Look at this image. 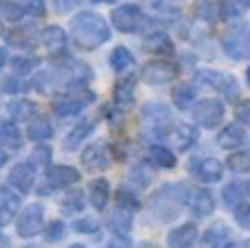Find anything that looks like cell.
Returning a JSON list of instances; mask_svg holds the SVG:
<instances>
[{
  "instance_id": "277c9868",
  "label": "cell",
  "mask_w": 250,
  "mask_h": 248,
  "mask_svg": "<svg viewBox=\"0 0 250 248\" xmlns=\"http://www.w3.org/2000/svg\"><path fill=\"white\" fill-rule=\"evenodd\" d=\"M42 222H44V207L40 205V202H35V205L26 207L24 211L20 213V218H18V235L20 237H33L40 233V228H42Z\"/></svg>"
},
{
  "instance_id": "ffe728a7",
  "label": "cell",
  "mask_w": 250,
  "mask_h": 248,
  "mask_svg": "<svg viewBox=\"0 0 250 248\" xmlns=\"http://www.w3.org/2000/svg\"><path fill=\"white\" fill-rule=\"evenodd\" d=\"M42 42H44V46H46L48 51L60 53L62 48L66 46L68 38H66L64 29H60V26H48V29H44V33H42Z\"/></svg>"
},
{
  "instance_id": "4dcf8cb0",
  "label": "cell",
  "mask_w": 250,
  "mask_h": 248,
  "mask_svg": "<svg viewBox=\"0 0 250 248\" xmlns=\"http://www.w3.org/2000/svg\"><path fill=\"white\" fill-rule=\"evenodd\" d=\"M229 167L235 174H250V152H237L229 158Z\"/></svg>"
},
{
  "instance_id": "7dc6e473",
  "label": "cell",
  "mask_w": 250,
  "mask_h": 248,
  "mask_svg": "<svg viewBox=\"0 0 250 248\" xmlns=\"http://www.w3.org/2000/svg\"><path fill=\"white\" fill-rule=\"evenodd\" d=\"M246 82H248V86H250V66H248V70H246Z\"/></svg>"
},
{
  "instance_id": "cb8c5ba5",
  "label": "cell",
  "mask_w": 250,
  "mask_h": 248,
  "mask_svg": "<svg viewBox=\"0 0 250 248\" xmlns=\"http://www.w3.org/2000/svg\"><path fill=\"white\" fill-rule=\"evenodd\" d=\"M0 143H4L7 147H22V134L13 123H0Z\"/></svg>"
},
{
  "instance_id": "83f0119b",
  "label": "cell",
  "mask_w": 250,
  "mask_h": 248,
  "mask_svg": "<svg viewBox=\"0 0 250 248\" xmlns=\"http://www.w3.org/2000/svg\"><path fill=\"white\" fill-rule=\"evenodd\" d=\"M171 99H173V103H176L180 110H187L191 105V101L195 99V88H191V86H178V88H173Z\"/></svg>"
},
{
  "instance_id": "6da1fadb",
  "label": "cell",
  "mask_w": 250,
  "mask_h": 248,
  "mask_svg": "<svg viewBox=\"0 0 250 248\" xmlns=\"http://www.w3.org/2000/svg\"><path fill=\"white\" fill-rule=\"evenodd\" d=\"M70 31H73L77 46L83 48V51H95V48H99L101 44H105L110 40V29L105 24V20L92 11H83L77 18H73Z\"/></svg>"
},
{
  "instance_id": "1f68e13d",
  "label": "cell",
  "mask_w": 250,
  "mask_h": 248,
  "mask_svg": "<svg viewBox=\"0 0 250 248\" xmlns=\"http://www.w3.org/2000/svg\"><path fill=\"white\" fill-rule=\"evenodd\" d=\"M145 46H151V48H154V51L165 53V55L173 51V44H171V40H169L165 33H156V35H151V40L145 44Z\"/></svg>"
},
{
  "instance_id": "f5cc1de1",
  "label": "cell",
  "mask_w": 250,
  "mask_h": 248,
  "mask_svg": "<svg viewBox=\"0 0 250 248\" xmlns=\"http://www.w3.org/2000/svg\"><path fill=\"white\" fill-rule=\"evenodd\" d=\"M0 33H2V26H0Z\"/></svg>"
},
{
  "instance_id": "8d00e7d4",
  "label": "cell",
  "mask_w": 250,
  "mask_h": 248,
  "mask_svg": "<svg viewBox=\"0 0 250 248\" xmlns=\"http://www.w3.org/2000/svg\"><path fill=\"white\" fill-rule=\"evenodd\" d=\"M66 233V228H64V224L62 222H51L48 224V228H46V240L48 242H57V240H62V235Z\"/></svg>"
},
{
  "instance_id": "836d02e7",
  "label": "cell",
  "mask_w": 250,
  "mask_h": 248,
  "mask_svg": "<svg viewBox=\"0 0 250 248\" xmlns=\"http://www.w3.org/2000/svg\"><path fill=\"white\" fill-rule=\"evenodd\" d=\"M40 62L35 60V57H16V60L11 62V68L16 70V73L24 75V73H31V70L38 66Z\"/></svg>"
},
{
  "instance_id": "816d5d0a",
  "label": "cell",
  "mask_w": 250,
  "mask_h": 248,
  "mask_svg": "<svg viewBox=\"0 0 250 248\" xmlns=\"http://www.w3.org/2000/svg\"><path fill=\"white\" fill-rule=\"evenodd\" d=\"M244 248H250V240L246 242V244H244Z\"/></svg>"
},
{
  "instance_id": "74e56055",
  "label": "cell",
  "mask_w": 250,
  "mask_h": 248,
  "mask_svg": "<svg viewBox=\"0 0 250 248\" xmlns=\"http://www.w3.org/2000/svg\"><path fill=\"white\" fill-rule=\"evenodd\" d=\"M97 228H99V224L92 218H83V220H79V222H75V231L77 233H95Z\"/></svg>"
},
{
  "instance_id": "d6986e66",
  "label": "cell",
  "mask_w": 250,
  "mask_h": 248,
  "mask_svg": "<svg viewBox=\"0 0 250 248\" xmlns=\"http://www.w3.org/2000/svg\"><path fill=\"white\" fill-rule=\"evenodd\" d=\"M134 99H136V90H134V77H127L117 83L114 88V101L119 108H132Z\"/></svg>"
},
{
  "instance_id": "484cf974",
  "label": "cell",
  "mask_w": 250,
  "mask_h": 248,
  "mask_svg": "<svg viewBox=\"0 0 250 248\" xmlns=\"http://www.w3.org/2000/svg\"><path fill=\"white\" fill-rule=\"evenodd\" d=\"M132 64H134V55L125 46H117L112 53H110V66H112L114 70H119V73L125 68H129Z\"/></svg>"
},
{
  "instance_id": "bcb514c9",
  "label": "cell",
  "mask_w": 250,
  "mask_h": 248,
  "mask_svg": "<svg viewBox=\"0 0 250 248\" xmlns=\"http://www.w3.org/2000/svg\"><path fill=\"white\" fill-rule=\"evenodd\" d=\"M239 7H250V0H235Z\"/></svg>"
},
{
  "instance_id": "60d3db41",
  "label": "cell",
  "mask_w": 250,
  "mask_h": 248,
  "mask_svg": "<svg viewBox=\"0 0 250 248\" xmlns=\"http://www.w3.org/2000/svg\"><path fill=\"white\" fill-rule=\"evenodd\" d=\"M237 117L242 119V121H246V123H250V101H246V103L242 105V108L237 110Z\"/></svg>"
},
{
  "instance_id": "ac0fdd59",
  "label": "cell",
  "mask_w": 250,
  "mask_h": 248,
  "mask_svg": "<svg viewBox=\"0 0 250 248\" xmlns=\"http://www.w3.org/2000/svg\"><path fill=\"white\" fill-rule=\"evenodd\" d=\"M88 196H90V202H92V207H95L97 211L105 209V205H108V198H110V185H108V180H104V178L92 180L90 187H88Z\"/></svg>"
},
{
  "instance_id": "f907efd6",
  "label": "cell",
  "mask_w": 250,
  "mask_h": 248,
  "mask_svg": "<svg viewBox=\"0 0 250 248\" xmlns=\"http://www.w3.org/2000/svg\"><path fill=\"white\" fill-rule=\"evenodd\" d=\"M70 248H86V246H82V244H73Z\"/></svg>"
},
{
  "instance_id": "d6a6232c",
  "label": "cell",
  "mask_w": 250,
  "mask_h": 248,
  "mask_svg": "<svg viewBox=\"0 0 250 248\" xmlns=\"http://www.w3.org/2000/svg\"><path fill=\"white\" fill-rule=\"evenodd\" d=\"M226 237H229V228L222 227V224H217V227L208 228V233L204 235V242H207V244H211V246H213V244H215V246H222Z\"/></svg>"
},
{
  "instance_id": "f35d334b",
  "label": "cell",
  "mask_w": 250,
  "mask_h": 248,
  "mask_svg": "<svg viewBox=\"0 0 250 248\" xmlns=\"http://www.w3.org/2000/svg\"><path fill=\"white\" fill-rule=\"evenodd\" d=\"M48 158H51V147L42 145V147H38V149L33 152V158H31V161H33L35 165H46Z\"/></svg>"
},
{
  "instance_id": "e0dca14e",
  "label": "cell",
  "mask_w": 250,
  "mask_h": 248,
  "mask_svg": "<svg viewBox=\"0 0 250 248\" xmlns=\"http://www.w3.org/2000/svg\"><path fill=\"white\" fill-rule=\"evenodd\" d=\"M171 141L178 152H187V149L193 147L195 141H198V130L191 125H176L171 132Z\"/></svg>"
},
{
  "instance_id": "4316f807",
  "label": "cell",
  "mask_w": 250,
  "mask_h": 248,
  "mask_svg": "<svg viewBox=\"0 0 250 248\" xmlns=\"http://www.w3.org/2000/svg\"><path fill=\"white\" fill-rule=\"evenodd\" d=\"M53 127L48 123V119H35L29 123V139L31 141H46L51 139Z\"/></svg>"
},
{
  "instance_id": "52a82bcc",
  "label": "cell",
  "mask_w": 250,
  "mask_h": 248,
  "mask_svg": "<svg viewBox=\"0 0 250 248\" xmlns=\"http://www.w3.org/2000/svg\"><path fill=\"white\" fill-rule=\"evenodd\" d=\"M187 207H189V211L195 218H207L215 209V200H213V196L207 189H191L187 193Z\"/></svg>"
},
{
  "instance_id": "8fae6325",
  "label": "cell",
  "mask_w": 250,
  "mask_h": 248,
  "mask_svg": "<svg viewBox=\"0 0 250 248\" xmlns=\"http://www.w3.org/2000/svg\"><path fill=\"white\" fill-rule=\"evenodd\" d=\"M20 209V196L11 187H0V227H7Z\"/></svg>"
},
{
  "instance_id": "5b68a950",
  "label": "cell",
  "mask_w": 250,
  "mask_h": 248,
  "mask_svg": "<svg viewBox=\"0 0 250 248\" xmlns=\"http://www.w3.org/2000/svg\"><path fill=\"white\" fill-rule=\"evenodd\" d=\"M176 75H178V68L171 62L156 60V62H149V64L143 68V82L149 83V86H165V83H169Z\"/></svg>"
},
{
  "instance_id": "5bb4252c",
  "label": "cell",
  "mask_w": 250,
  "mask_h": 248,
  "mask_svg": "<svg viewBox=\"0 0 250 248\" xmlns=\"http://www.w3.org/2000/svg\"><path fill=\"white\" fill-rule=\"evenodd\" d=\"M248 141V134L242 125H226L217 136V143L224 149H237Z\"/></svg>"
},
{
  "instance_id": "7c38bea8",
  "label": "cell",
  "mask_w": 250,
  "mask_h": 248,
  "mask_svg": "<svg viewBox=\"0 0 250 248\" xmlns=\"http://www.w3.org/2000/svg\"><path fill=\"white\" fill-rule=\"evenodd\" d=\"M92 99H95L92 92H86V95H79V97H68V99L55 101V103H53V110H55L57 117H73V114L82 112L83 105Z\"/></svg>"
},
{
  "instance_id": "44dd1931",
  "label": "cell",
  "mask_w": 250,
  "mask_h": 248,
  "mask_svg": "<svg viewBox=\"0 0 250 248\" xmlns=\"http://www.w3.org/2000/svg\"><path fill=\"white\" fill-rule=\"evenodd\" d=\"M224 48L230 57L239 60V57H248L250 55V40L244 35H229L224 40Z\"/></svg>"
},
{
  "instance_id": "f546056e",
  "label": "cell",
  "mask_w": 250,
  "mask_h": 248,
  "mask_svg": "<svg viewBox=\"0 0 250 248\" xmlns=\"http://www.w3.org/2000/svg\"><path fill=\"white\" fill-rule=\"evenodd\" d=\"M244 189L242 185L233 183V185H226L224 193H222V198H224V205L229 207V209H237L239 205H242V198H244Z\"/></svg>"
},
{
  "instance_id": "3957f363",
  "label": "cell",
  "mask_w": 250,
  "mask_h": 248,
  "mask_svg": "<svg viewBox=\"0 0 250 248\" xmlns=\"http://www.w3.org/2000/svg\"><path fill=\"white\" fill-rule=\"evenodd\" d=\"M198 82L200 83H207L208 88H215V90L224 92L226 99H235L239 92L237 86V79L233 75H226V73H217V70H204V73L198 75Z\"/></svg>"
},
{
  "instance_id": "f1b7e54d",
  "label": "cell",
  "mask_w": 250,
  "mask_h": 248,
  "mask_svg": "<svg viewBox=\"0 0 250 248\" xmlns=\"http://www.w3.org/2000/svg\"><path fill=\"white\" fill-rule=\"evenodd\" d=\"M24 13V7L18 2H11V0H0V18L9 22H18Z\"/></svg>"
},
{
  "instance_id": "d4e9b609",
  "label": "cell",
  "mask_w": 250,
  "mask_h": 248,
  "mask_svg": "<svg viewBox=\"0 0 250 248\" xmlns=\"http://www.w3.org/2000/svg\"><path fill=\"white\" fill-rule=\"evenodd\" d=\"M147 156L151 158V163H156L158 167H165V169H169V167L176 165L173 154L169 152L167 147H163V145H151L149 152H147Z\"/></svg>"
},
{
  "instance_id": "603a6c76",
  "label": "cell",
  "mask_w": 250,
  "mask_h": 248,
  "mask_svg": "<svg viewBox=\"0 0 250 248\" xmlns=\"http://www.w3.org/2000/svg\"><path fill=\"white\" fill-rule=\"evenodd\" d=\"M38 112V105L33 101H16V103L9 105V114L13 117V121H31V117H35Z\"/></svg>"
},
{
  "instance_id": "8992f818",
  "label": "cell",
  "mask_w": 250,
  "mask_h": 248,
  "mask_svg": "<svg viewBox=\"0 0 250 248\" xmlns=\"http://www.w3.org/2000/svg\"><path fill=\"white\" fill-rule=\"evenodd\" d=\"M143 20V11L136 4H121L119 9L112 11V24L117 26L121 33H132L138 29Z\"/></svg>"
},
{
  "instance_id": "b9f144b4",
  "label": "cell",
  "mask_w": 250,
  "mask_h": 248,
  "mask_svg": "<svg viewBox=\"0 0 250 248\" xmlns=\"http://www.w3.org/2000/svg\"><path fill=\"white\" fill-rule=\"evenodd\" d=\"M4 86H9V88H4L7 92H20V90H24V86H22L20 82H16V79H9V82H4Z\"/></svg>"
},
{
  "instance_id": "ba28073f",
  "label": "cell",
  "mask_w": 250,
  "mask_h": 248,
  "mask_svg": "<svg viewBox=\"0 0 250 248\" xmlns=\"http://www.w3.org/2000/svg\"><path fill=\"white\" fill-rule=\"evenodd\" d=\"M83 167L90 171H104L110 167V154H108V147L101 143H95L90 147L83 149V158H82Z\"/></svg>"
},
{
  "instance_id": "f6af8a7d",
  "label": "cell",
  "mask_w": 250,
  "mask_h": 248,
  "mask_svg": "<svg viewBox=\"0 0 250 248\" xmlns=\"http://www.w3.org/2000/svg\"><path fill=\"white\" fill-rule=\"evenodd\" d=\"M4 165H7V154L0 149V167H4Z\"/></svg>"
},
{
  "instance_id": "30bf717a",
  "label": "cell",
  "mask_w": 250,
  "mask_h": 248,
  "mask_svg": "<svg viewBox=\"0 0 250 248\" xmlns=\"http://www.w3.org/2000/svg\"><path fill=\"white\" fill-rule=\"evenodd\" d=\"M191 171L195 174V178H200L202 183H217L224 174V167H222L220 161L215 158H202V161L193 163L191 165Z\"/></svg>"
},
{
  "instance_id": "9c48e42d",
  "label": "cell",
  "mask_w": 250,
  "mask_h": 248,
  "mask_svg": "<svg viewBox=\"0 0 250 248\" xmlns=\"http://www.w3.org/2000/svg\"><path fill=\"white\" fill-rule=\"evenodd\" d=\"M132 222H134L132 209H127V207H123V205H119L117 209L108 215V228L119 237L129 235V231H132Z\"/></svg>"
},
{
  "instance_id": "ab89813d",
  "label": "cell",
  "mask_w": 250,
  "mask_h": 248,
  "mask_svg": "<svg viewBox=\"0 0 250 248\" xmlns=\"http://www.w3.org/2000/svg\"><path fill=\"white\" fill-rule=\"evenodd\" d=\"M119 205L127 207V209H138V200L132 196H127V191H121L119 193Z\"/></svg>"
},
{
  "instance_id": "2e32d148",
  "label": "cell",
  "mask_w": 250,
  "mask_h": 248,
  "mask_svg": "<svg viewBox=\"0 0 250 248\" xmlns=\"http://www.w3.org/2000/svg\"><path fill=\"white\" fill-rule=\"evenodd\" d=\"M9 183H11L13 187H16L18 191H22V193L31 191V187H33V183H35L33 167H31V165H18V167H13V171L9 174Z\"/></svg>"
},
{
  "instance_id": "d590c367",
  "label": "cell",
  "mask_w": 250,
  "mask_h": 248,
  "mask_svg": "<svg viewBox=\"0 0 250 248\" xmlns=\"http://www.w3.org/2000/svg\"><path fill=\"white\" fill-rule=\"evenodd\" d=\"M235 220H237V224H242L244 228L250 231V205H239L235 209Z\"/></svg>"
},
{
  "instance_id": "ee69618b",
  "label": "cell",
  "mask_w": 250,
  "mask_h": 248,
  "mask_svg": "<svg viewBox=\"0 0 250 248\" xmlns=\"http://www.w3.org/2000/svg\"><path fill=\"white\" fill-rule=\"evenodd\" d=\"M4 62H7V51H4V48H0V68H2Z\"/></svg>"
},
{
  "instance_id": "9a60e30c",
  "label": "cell",
  "mask_w": 250,
  "mask_h": 248,
  "mask_svg": "<svg viewBox=\"0 0 250 248\" xmlns=\"http://www.w3.org/2000/svg\"><path fill=\"white\" fill-rule=\"evenodd\" d=\"M195 240H198V227L195 224H182L167 235V242L171 248H187Z\"/></svg>"
},
{
  "instance_id": "7bdbcfd3",
  "label": "cell",
  "mask_w": 250,
  "mask_h": 248,
  "mask_svg": "<svg viewBox=\"0 0 250 248\" xmlns=\"http://www.w3.org/2000/svg\"><path fill=\"white\" fill-rule=\"evenodd\" d=\"M108 248H129L127 242H114V244H110Z\"/></svg>"
},
{
  "instance_id": "7402d4cb",
  "label": "cell",
  "mask_w": 250,
  "mask_h": 248,
  "mask_svg": "<svg viewBox=\"0 0 250 248\" xmlns=\"http://www.w3.org/2000/svg\"><path fill=\"white\" fill-rule=\"evenodd\" d=\"M92 123L90 121H83V123H77V125L73 127V130L68 132V136L64 139V149H68V152H73V149H77L79 145H82V141L86 139L88 134L92 132Z\"/></svg>"
},
{
  "instance_id": "681fc988",
  "label": "cell",
  "mask_w": 250,
  "mask_h": 248,
  "mask_svg": "<svg viewBox=\"0 0 250 248\" xmlns=\"http://www.w3.org/2000/svg\"><path fill=\"white\" fill-rule=\"evenodd\" d=\"M92 2H114V0H92Z\"/></svg>"
},
{
  "instance_id": "c3c4849f",
  "label": "cell",
  "mask_w": 250,
  "mask_h": 248,
  "mask_svg": "<svg viewBox=\"0 0 250 248\" xmlns=\"http://www.w3.org/2000/svg\"><path fill=\"white\" fill-rule=\"evenodd\" d=\"M220 248H237V246H235V244H222Z\"/></svg>"
},
{
  "instance_id": "4fadbf2b",
  "label": "cell",
  "mask_w": 250,
  "mask_h": 248,
  "mask_svg": "<svg viewBox=\"0 0 250 248\" xmlns=\"http://www.w3.org/2000/svg\"><path fill=\"white\" fill-rule=\"evenodd\" d=\"M46 180L53 185V187H70L79 180V171L70 165H57V167H51L48 169V176Z\"/></svg>"
},
{
  "instance_id": "e575fe53",
  "label": "cell",
  "mask_w": 250,
  "mask_h": 248,
  "mask_svg": "<svg viewBox=\"0 0 250 248\" xmlns=\"http://www.w3.org/2000/svg\"><path fill=\"white\" fill-rule=\"evenodd\" d=\"M24 11L31 13V18H42L46 11L44 0H24Z\"/></svg>"
},
{
  "instance_id": "7a4b0ae2",
  "label": "cell",
  "mask_w": 250,
  "mask_h": 248,
  "mask_svg": "<svg viewBox=\"0 0 250 248\" xmlns=\"http://www.w3.org/2000/svg\"><path fill=\"white\" fill-rule=\"evenodd\" d=\"M224 103L220 99H204L193 108V121L204 127H215L224 119Z\"/></svg>"
}]
</instances>
